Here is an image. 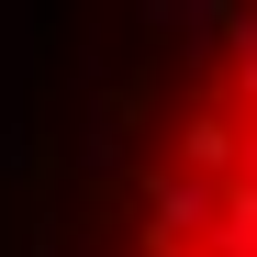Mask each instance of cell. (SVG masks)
I'll use <instances>...</instances> for the list:
<instances>
[{
  "instance_id": "obj_1",
  "label": "cell",
  "mask_w": 257,
  "mask_h": 257,
  "mask_svg": "<svg viewBox=\"0 0 257 257\" xmlns=\"http://www.w3.org/2000/svg\"><path fill=\"white\" fill-rule=\"evenodd\" d=\"M146 257H257V23H235L146 157Z\"/></svg>"
}]
</instances>
